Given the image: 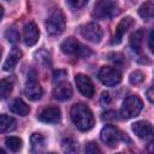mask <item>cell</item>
I'll list each match as a JSON object with an SVG mask.
<instances>
[{
    "instance_id": "d4e9b609",
    "label": "cell",
    "mask_w": 154,
    "mask_h": 154,
    "mask_svg": "<svg viewBox=\"0 0 154 154\" xmlns=\"http://www.w3.org/2000/svg\"><path fill=\"white\" fill-rule=\"evenodd\" d=\"M36 59H37V61H38L41 65H43V66H47V65L51 64L49 53H47L45 49H41V51H38V52L36 53Z\"/></svg>"
},
{
    "instance_id": "44dd1931",
    "label": "cell",
    "mask_w": 154,
    "mask_h": 154,
    "mask_svg": "<svg viewBox=\"0 0 154 154\" xmlns=\"http://www.w3.org/2000/svg\"><path fill=\"white\" fill-rule=\"evenodd\" d=\"M142 37H143V31H142V30L136 31V32L132 34L131 37H130V46H131L132 51H135L136 53H141Z\"/></svg>"
},
{
    "instance_id": "ba28073f",
    "label": "cell",
    "mask_w": 154,
    "mask_h": 154,
    "mask_svg": "<svg viewBox=\"0 0 154 154\" xmlns=\"http://www.w3.org/2000/svg\"><path fill=\"white\" fill-rule=\"evenodd\" d=\"M122 134L114 125H106L102 128L100 132V138L101 141L107 144L108 147H116L118 146V142L120 141Z\"/></svg>"
},
{
    "instance_id": "e0dca14e",
    "label": "cell",
    "mask_w": 154,
    "mask_h": 154,
    "mask_svg": "<svg viewBox=\"0 0 154 154\" xmlns=\"http://www.w3.org/2000/svg\"><path fill=\"white\" fill-rule=\"evenodd\" d=\"M17 126V122L14 118L7 116V114H1L0 117V132L5 134V132H10L13 131Z\"/></svg>"
},
{
    "instance_id": "8fae6325",
    "label": "cell",
    "mask_w": 154,
    "mask_h": 154,
    "mask_svg": "<svg viewBox=\"0 0 154 154\" xmlns=\"http://www.w3.org/2000/svg\"><path fill=\"white\" fill-rule=\"evenodd\" d=\"M38 119L43 123L55 124L61 119V111L58 106H47L38 113Z\"/></svg>"
},
{
    "instance_id": "1f68e13d",
    "label": "cell",
    "mask_w": 154,
    "mask_h": 154,
    "mask_svg": "<svg viewBox=\"0 0 154 154\" xmlns=\"http://www.w3.org/2000/svg\"><path fill=\"white\" fill-rule=\"evenodd\" d=\"M111 101H112V99H111L109 93L103 91V93H102V95H101V100H100L101 105H102V106H108V105L111 103Z\"/></svg>"
},
{
    "instance_id": "6da1fadb",
    "label": "cell",
    "mask_w": 154,
    "mask_h": 154,
    "mask_svg": "<svg viewBox=\"0 0 154 154\" xmlns=\"http://www.w3.org/2000/svg\"><path fill=\"white\" fill-rule=\"evenodd\" d=\"M70 116L75 126L81 131H89L95 123L93 112L84 103H76L71 107Z\"/></svg>"
},
{
    "instance_id": "e575fe53",
    "label": "cell",
    "mask_w": 154,
    "mask_h": 154,
    "mask_svg": "<svg viewBox=\"0 0 154 154\" xmlns=\"http://www.w3.org/2000/svg\"><path fill=\"white\" fill-rule=\"evenodd\" d=\"M147 99H148L150 102L154 103V85L150 87V88L147 90Z\"/></svg>"
},
{
    "instance_id": "83f0119b",
    "label": "cell",
    "mask_w": 154,
    "mask_h": 154,
    "mask_svg": "<svg viewBox=\"0 0 154 154\" xmlns=\"http://www.w3.org/2000/svg\"><path fill=\"white\" fill-rule=\"evenodd\" d=\"M67 76V72L66 71H64V70H58V71H54V73H53V81L57 83H60V82H64L63 79L65 78Z\"/></svg>"
},
{
    "instance_id": "7a4b0ae2",
    "label": "cell",
    "mask_w": 154,
    "mask_h": 154,
    "mask_svg": "<svg viewBox=\"0 0 154 154\" xmlns=\"http://www.w3.org/2000/svg\"><path fill=\"white\" fill-rule=\"evenodd\" d=\"M118 13V5L112 0H97L93 8V16L97 19H111Z\"/></svg>"
},
{
    "instance_id": "5bb4252c",
    "label": "cell",
    "mask_w": 154,
    "mask_h": 154,
    "mask_svg": "<svg viewBox=\"0 0 154 154\" xmlns=\"http://www.w3.org/2000/svg\"><path fill=\"white\" fill-rule=\"evenodd\" d=\"M132 24H134V19H132L131 17H125V18H123V19L118 23V25H117V28H116V34H114V36H113L112 45H118V43H120L123 36H124L125 32L131 28Z\"/></svg>"
},
{
    "instance_id": "836d02e7",
    "label": "cell",
    "mask_w": 154,
    "mask_h": 154,
    "mask_svg": "<svg viewBox=\"0 0 154 154\" xmlns=\"http://www.w3.org/2000/svg\"><path fill=\"white\" fill-rule=\"evenodd\" d=\"M117 114H116V112H113V111H109V112H107V113H103L102 114V119H107V120H114V119H117V117H116Z\"/></svg>"
},
{
    "instance_id": "277c9868",
    "label": "cell",
    "mask_w": 154,
    "mask_h": 154,
    "mask_svg": "<svg viewBox=\"0 0 154 154\" xmlns=\"http://www.w3.org/2000/svg\"><path fill=\"white\" fill-rule=\"evenodd\" d=\"M46 31L51 36H58L65 30V16L60 10H55L45 23Z\"/></svg>"
},
{
    "instance_id": "9a60e30c",
    "label": "cell",
    "mask_w": 154,
    "mask_h": 154,
    "mask_svg": "<svg viewBox=\"0 0 154 154\" xmlns=\"http://www.w3.org/2000/svg\"><path fill=\"white\" fill-rule=\"evenodd\" d=\"M72 87L67 82H60L53 90V96L58 101H66L72 97Z\"/></svg>"
},
{
    "instance_id": "30bf717a",
    "label": "cell",
    "mask_w": 154,
    "mask_h": 154,
    "mask_svg": "<svg viewBox=\"0 0 154 154\" xmlns=\"http://www.w3.org/2000/svg\"><path fill=\"white\" fill-rule=\"evenodd\" d=\"M75 82H76L77 89L79 90V93L83 96H85V97H93L94 96V93H95L94 84L88 76H85L83 73H78L75 77Z\"/></svg>"
},
{
    "instance_id": "9c48e42d",
    "label": "cell",
    "mask_w": 154,
    "mask_h": 154,
    "mask_svg": "<svg viewBox=\"0 0 154 154\" xmlns=\"http://www.w3.org/2000/svg\"><path fill=\"white\" fill-rule=\"evenodd\" d=\"M82 36L93 43H99L102 38V30L99 24L96 23H88L81 28Z\"/></svg>"
},
{
    "instance_id": "cb8c5ba5",
    "label": "cell",
    "mask_w": 154,
    "mask_h": 154,
    "mask_svg": "<svg viewBox=\"0 0 154 154\" xmlns=\"http://www.w3.org/2000/svg\"><path fill=\"white\" fill-rule=\"evenodd\" d=\"M61 146H63V149H64L65 152H67V153H75V152L78 149V144H77L73 140H71V138H65V140H63Z\"/></svg>"
},
{
    "instance_id": "4fadbf2b",
    "label": "cell",
    "mask_w": 154,
    "mask_h": 154,
    "mask_svg": "<svg viewBox=\"0 0 154 154\" xmlns=\"http://www.w3.org/2000/svg\"><path fill=\"white\" fill-rule=\"evenodd\" d=\"M38 36H40V31L35 23L30 22L25 24L23 30V38L26 46H34L38 41Z\"/></svg>"
},
{
    "instance_id": "f1b7e54d",
    "label": "cell",
    "mask_w": 154,
    "mask_h": 154,
    "mask_svg": "<svg viewBox=\"0 0 154 154\" xmlns=\"http://www.w3.org/2000/svg\"><path fill=\"white\" fill-rule=\"evenodd\" d=\"M66 1L72 8H82L88 4L89 0H66Z\"/></svg>"
},
{
    "instance_id": "484cf974",
    "label": "cell",
    "mask_w": 154,
    "mask_h": 154,
    "mask_svg": "<svg viewBox=\"0 0 154 154\" xmlns=\"http://www.w3.org/2000/svg\"><path fill=\"white\" fill-rule=\"evenodd\" d=\"M5 37L7 38V41H8L10 43H16V42L19 41V32H18L16 29L10 28V29L6 30V32H5Z\"/></svg>"
},
{
    "instance_id": "ac0fdd59",
    "label": "cell",
    "mask_w": 154,
    "mask_h": 154,
    "mask_svg": "<svg viewBox=\"0 0 154 154\" xmlns=\"http://www.w3.org/2000/svg\"><path fill=\"white\" fill-rule=\"evenodd\" d=\"M138 14L146 20L154 19V1H146L138 8Z\"/></svg>"
},
{
    "instance_id": "8d00e7d4",
    "label": "cell",
    "mask_w": 154,
    "mask_h": 154,
    "mask_svg": "<svg viewBox=\"0 0 154 154\" xmlns=\"http://www.w3.org/2000/svg\"><path fill=\"white\" fill-rule=\"evenodd\" d=\"M7 1H10V0H7Z\"/></svg>"
},
{
    "instance_id": "d590c367",
    "label": "cell",
    "mask_w": 154,
    "mask_h": 154,
    "mask_svg": "<svg viewBox=\"0 0 154 154\" xmlns=\"http://www.w3.org/2000/svg\"><path fill=\"white\" fill-rule=\"evenodd\" d=\"M147 150H148L149 153H154V141H152V142L148 143V146H147Z\"/></svg>"
},
{
    "instance_id": "2e32d148",
    "label": "cell",
    "mask_w": 154,
    "mask_h": 154,
    "mask_svg": "<svg viewBox=\"0 0 154 154\" xmlns=\"http://www.w3.org/2000/svg\"><path fill=\"white\" fill-rule=\"evenodd\" d=\"M22 55H23V53H22V51H20L19 48H16V47L12 48V51L10 52L7 59H6L5 63L2 64L4 71H11V70H13V69L16 67V65L18 64V61L20 60Z\"/></svg>"
},
{
    "instance_id": "8992f818",
    "label": "cell",
    "mask_w": 154,
    "mask_h": 154,
    "mask_svg": "<svg viewBox=\"0 0 154 154\" xmlns=\"http://www.w3.org/2000/svg\"><path fill=\"white\" fill-rule=\"evenodd\" d=\"M24 94L31 101H37L42 97L43 90L40 83L37 82V75L34 70H30L28 73V78L24 87Z\"/></svg>"
},
{
    "instance_id": "7402d4cb",
    "label": "cell",
    "mask_w": 154,
    "mask_h": 154,
    "mask_svg": "<svg viewBox=\"0 0 154 154\" xmlns=\"http://www.w3.org/2000/svg\"><path fill=\"white\" fill-rule=\"evenodd\" d=\"M22 143H23L22 140L16 136H10V137H6L5 140V144L11 152H18L22 148Z\"/></svg>"
},
{
    "instance_id": "f546056e",
    "label": "cell",
    "mask_w": 154,
    "mask_h": 154,
    "mask_svg": "<svg viewBox=\"0 0 154 154\" xmlns=\"http://www.w3.org/2000/svg\"><path fill=\"white\" fill-rule=\"evenodd\" d=\"M84 152H85V153H89V154H96V153H101L100 148H99V147L96 146V143H94V142L88 143V144L85 146V148H84Z\"/></svg>"
},
{
    "instance_id": "7c38bea8",
    "label": "cell",
    "mask_w": 154,
    "mask_h": 154,
    "mask_svg": "<svg viewBox=\"0 0 154 154\" xmlns=\"http://www.w3.org/2000/svg\"><path fill=\"white\" fill-rule=\"evenodd\" d=\"M131 129L135 132V135L140 138H148L154 135V128L152 126L150 123L146 120H140V122L134 123Z\"/></svg>"
},
{
    "instance_id": "52a82bcc",
    "label": "cell",
    "mask_w": 154,
    "mask_h": 154,
    "mask_svg": "<svg viewBox=\"0 0 154 154\" xmlns=\"http://www.w3.org/2000/svg\"><path fill=\"white\" fill-rule=\"evenodd\" d=\"M97 77L101 81V83L107 87H114L119 84L122 81V73L119 72V70L111 67V66L101 67L97 73Z\"/></svg>"
},
{
    "instance_id": "d6a6232c",
    "label": "cell",
    "mask_w": 154,
    "mask_h": 154,
    "mask_svg": "<svg viewBox=\"0 0 154 154\" xmlns=\"http://www.w3.org/2000/svg\"><path fill=\"white\" fill-rule=\"evenodd\" d=\"M148 47H149V51L154 54V30L150 31L149 34V38H148Z\"/></svg>"
},
{
    "instance_id": "d6986e66",
    "label": "cell",
    "mask_w": 154,
    "mask_h": 154,
    "mask_svg": "<svg viewBox=\"0 0 154 154\" xmlns=\"http://www.w3.org/2000/svg\"><path fill=\"white\" fill-rule=\"evenodd\" d=\"M10 111H11L12 113H16V114H19V116L24 117V116L29 114L30 108H29V106H28L22 99H16V100L12 102V105L10 106Z\"/></svg>"
},
{
    "instance_id": "3957f363",
    "label": "cell",
    "mask_w": 154,
    "mask_h": 154,
    "mask_svg": "<svg viewBox=\"0 0 154 154\" xmlns=\"http://www.w3.org/2000/svg\"><path fill=\"white\" fill-rule=\"evenodd\" d=\"M61 52L66 55H72V57H82V58H88L91 54V51L83 46L79 41H77L73 37L66 38L61 45H60Z\"/></svg>"
},
{
    "instance_id": "5b68a950",
    "label": "cell",
    "mask_w": 154,
    "mask_h": 154,
    "mask_svg": "<svg viewBox=\"0 0 154 154\" xmlns=\"http://www.w3.org/2000/svg\"><path fill=\"white\" fill-rule=\"evenodd\" d=\"M143 108V102L137 95H131L126 97L120 108V116L124 119H130L136 117Z\"/></svg>"
},
{
    "instance_id": "4316f807",
    "label": "cell",
    "mask_w": 154,
    "mask_h": 154,
    "mask_svg": "<svg viewBox=\"0 0 154 154\" xmlns=\"http://www.w3.org/2000/svg\"><path fill=\"white\" fill-rule=\"evenodd\" d=\"M144 81V75L141 72V71H134V72H131V75H130V82L132 83V84H140V83H142Z\"/></svg>"
},
{
    "instance_id": "603a6c76",
    "label": "cell",
    "mask_w": 154,
    "mask_h": 154,
    "mask_svg": "<svg viewBox=\"0 0 154 154\" xmlns=\"http://www.w3.org/2000/svg\"><path fill=\"white\" fill-rule=\"evenodd\" d=\"M12 85H13V83H12V81H11L10 78H4V79L1 81V84H0V93H1V97H2V99H6V97L11 94V91H12Z\"/></svg>"
},
{
    "instance_id": "ffe728a7",
    "label": "cell",
    "mask_w": 154,
    "mask_h": 154,
    "mask_svg": "<svg viewBox=\"0 0 154 154\" xmlns=\"http://www.w3.org/2000/svg\"><path fill=\"white\" fill-rule=\"evenodd\" d=\"M30 143H31V148L34 152H41L46 147V138L43 135L35 132L30 137Z\"/></svg>"
},
{
    "instance_id": "4dcf8cb0",
    "label": "cell",
    "mask_w": 154,
    "mask_h": 154,
    "mask_svg": "<svg viewBox=\"0 0 154 154\" xmlns=\"http://www.w3.org/2000/svg\"><path fill=\"white\" fill-rule=\"evenodd\" d=\"M108 58H109V60H112L117 65L122 64L123 60H124V58H123V55L120 53H111V54H108Z\"/></svg>"
}]
</instances>
